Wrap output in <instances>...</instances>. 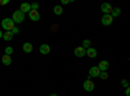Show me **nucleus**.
<instances>
[{
    "mask_svg": "<svg viewBox=\"0 0 130 96\" xmlns=\"http://www.w3.org/2000/svg\"><path fill=\"white\" fill-rule=\"evenodd\" d=\"M12 21L14 22V25L24 22V21H25V14L21 12V10H14L13 14H12Z\"/></svg>",
    "mask_w": 130,
    "mask_h": 96,
    "instance_id": "nucleus-1",
    "label": "nucleus"
},
{
    "mask_svg": "<svg viewBox=\"0 0 130 96\" xmlns=\"http://www.w3.org/2000/svg\"><path fill=\"white\" fill-rule=\"evenodd\" d=\"M14 22L12 21V18H4L2 21V27L5 30V31H12V29L14 27Z\"/></svg>",
    "mask_w": 130,
    "mask_h": 96,
    "instance_id": "nucleus-2",
    "label": "nucleus"
},
{
    "mask_svg": "<svg viewBox=\"0 0 130 96\" xmlns=\"http://www.w3.org/2000/svg\"><path fill=\"white\" fill-rule=\"evenodd\" d=\"M112 22H113V17L111 14H103V17H102V25L109 26V25H112Z\"/></svg>",
    "mask_w": 130,
    "mask_h": 96,
    "instance_id": "nucleus-3",
    "label": "nucleus"
},
{
    "mask_svg": "<svg viewBox=\"0 0 130 96\" xmlns=\"http://www.w3.org/2000/svg\"><path fill=\"white\" fill-rule=\"evenodd\" d=\"M83 88H85V91L91 92V91H94V88H95V84H94L92 81H87V79H86L85 83H83Z\"/></svg>",
    "mask_w": 130,
    "mask_h": 96,
    "instance_id": "nucleus-4",
    "label": "nucleus"
},
{
    "mask_svg": "<svg viewBox=\"0 0 130 96\" xmlns=\"http://www.w3.org/2000/svg\"><path fill=\"white\" fill-rule=\"evenodd\" d=\"M100 10L104 13V14H111L112 12V5L109 3H103L102 7H100Z\"/></svg>",
    "mask_w": 130,
    "mask_h": 96,
    "instance_id": "nucleus-5",
    "label": "nucleus"
},
{
    "mask_svg": "<svg viewBox=\"0 0 130 96\" xmlns=\"http://www.w3.org/2000/svg\"><path fill=\"white\" fill-rule=\"evenodd\" d=\"M29 18L31 21H39L40 20L39 10H30V12H29Z\"/></svg>",
    "mask_w": 130,
    "mask_h": 96,
    "instance_id": "nucleus-6",
    "label": "nucleus"
},
{
    "mask_svg": "<svg viewBox=\"0 0 130 96\" xmlns=\"http://www.w3.org/2000/svg\"><path fill=\"white\" fill-rule=\"evenodd\" d=\"M98 68H99L100 71H107L108 68H109V62H108L107 60H102L99 62V65H98Z\"/></svg>",
    "mask_w": 130,
    "mask_h": 96,
    "instance_id": "nucleus-7",
    "label": "nucleus"
},
{
    "mask_svg": "<svg viewBox=\"0 0 130 96\" xmlns=\"http://www.w3.org/2000/svg\"><path fill=\"white\" fill-rule=\"evenodd\" d=\"M74 55L77 56V57H83V56H86V49L81 46V47H77L74 49Z\"/></svg>",
    "mask_w": 130,
    "mask_h": 96,
    "instance_id": "nucleus-8",
    "label": "nucleus"
},
{
    "mask_svg": "<svg viewBox=\"0 0 130 96\" xmlns=\"http://www.w3.org/2000/svg\"><path fill=\"white\" fill-rule=\"evenodd\" d=\"M86 56H89L90 59H95V57L98 56V51H96L95 48L90 47V48L86 49Z\"/></svg>",
    "mask_w": 130,
    "mask_h": 96,
    "instance_id": "nucleus-9",
    "label": "nucleus"
},
{
    "mask_svg": "<svg viewBox=\"0 0 130 96\" xmlns=\"http://www.w3.org/2000/svg\"><path fill=\"white\" fill-rule=\"evenodd\" d=\"M39 52L42 53V55H48V53L51 52V47H50V44H42L40 46V48H39Z\"/></svg>",
    "mask_w": 130,
    "mask_h": 96,
    "instance_id": "nucleus-10",
    "label": "nucleus"
},
{
    "mask_svg": "<svg viewBox=\"0 0 130 96\" xmlns=\"http://www.w3.org/2000/svg\"><path fill=\"white\" fill-rule=\"evenodd\" d=\"M99 74H100V70H99L98 66H91L90 68V71H89L90 77H99Z\"/></svg>",
    "mask_w": 130,
    "mask_h": 96,
    "instance_id": "nucleus-11",
    "label": "nucleus"
},
{
    "mask_svg": "<svg viewBox=\"0 0 130 96\" xmlns=\"http://www.w3.org/2000/svg\"><path fill=\"white\" fill-rule=\"evenodd\" d=\"M20 10L25 14V13H29L30 10H31V7H30L29 3H22V4H21V7H20Z\"/></svg>",
    "mask_w": 130,
    "mask_h": 96,
    "instance_id": "nucleus-12",
    "label": "nucleus"
},
{
    "mask_svg": "<svg viewBox=\"0 0 130 96\" xmlns=\"http://www.w3.org/2000/svg\"><path fill=\"white\" fill-rule=\"evenodd\" d=\"M22 49H24L25 53H31L32 52V44L29 43V42H26V43L22 44Z\"/></svg>",
    "mask_w": 130,
    "mask_h": 96,
    "instance_id": "nucleus-13",
    "label": "nucleus"
},
{
    "mask_svg": "<svg viewBox=\"0 0 130 96\" xmlns=\"http://www.w3.org/2000/svg\"><path fill=\"white\" fill-rule=\"evenodd\" d=\"M2 62H3V65L8 66V65H10V64H12V59H10V56H8V55H4V56L2 57Z\"/></svg>",
    "mask_w": 130,
    "mask_h": 96,
    "instance_id": "nucleus-14",
    "label": "nucleus"
},
{
    "mask_svg": "<svg viewBox=\"0 0 130 96\" xmlns=\"http://www.w3.org/2000/svg\"><path fill=\"white\" fill-rule=\"evenodd\" d=\"M13 38V34H12V31H5V33H3V39L5 42H9V40H12Z\"/></svg>",
    "mask_w": 130,
    "mask_h": 96,
    "instance_id": "nucleus-15",
    "label": "nucleus"
},
{
    "mask_svg": "<svg viewBox=\"0 0 130 96\" xmlns=\"http://www.w3.org/2000/svg\"><path fill=\"white\" fill-rule=\"evenodd\" d=\"M121 14V9L120 8H112V12H111V16L115 18V17H118Z\"/></svg>",
    "mask_w": 130,
    "mask_h": 96,
    "instance_id": "nucleus-16",
    "label": "nucleus"
},
{
    "mask_svg": "<svg viewBox=\"0 0 130 96\" xmlns=\"http://www.w3.org/2000/svg\"><path fill=\"white\" fill-rule=\"evenodd\" d=\"M91 44H92V42H91L90 39H85V40L82 42V47H83L85 49L90 48V47H91Z\"/></svg>",
    "mask_w": 130,
    "mask_h": 96,
    "instance_id": "nucleus-17",
    "label": "nucleus"
},
{
    "mask_svg": "<svg viewBox=\"0 0 130 96\" xmlns=\"http://www.w3.org/2000/svg\"><path fill=\"white\" fill-rule=\"evenodd\" d=\"M53 13H55L56 16H60V14L62 13V8H61V5H55V7H53Z\"/></svg>",
    "mask_w": 130,
    "mask_h": 96,
    "instance_id": "nucleus-18",
    "label": "nucleus"
},
{
    "mask_svg": "<svg viewBox=\"0 0 130 96\" xmlns=\"http://www.w3.org/2000/svg\"><path fill=\"white\" fill-rule=\"evenodd\" d=\"M99 78H100V79H108V73H107V71H100Z\"/></svg>",
    "mask_w": 130,
    "mask_h": 96,
    "instance_id": "nucleus-19",
    "label": "nucleus"
},
{
    "mask_svg": "<svg viewBox=\"0 0 130 96\" xmlns=\"http://www.w3.org/2000/svg\"><path fill=\"white\" fill-rule=\"evenodd\" d=\"M13 53V48L10 47V46H8L7 48H5V55H8V56H10Z\"/></svg>",
    "mask_w": 130,
    "mask_h": 96,
    "instance_id": "nucleus-20",
    "label": "nucleus"
},
{
    "mask_svg": "<svg viewBox=\"0 0 130 96\" xmlns=\"http://www.w3.org/2000/svg\"><path fill=\"white\" fill-rule=\"evenodd\" d=\"M30 7H31V10H38L39 9V4L38 3H32V4H30Z\"/></svg>",
    "mask_w": 130,
    "mask_h": 96,
    "instance_id": "nucleus-21",
    "label": "nucleus"
},
{
    "mask_svg": "<svg viewBox=\"0 0 130 96\" xmlns=\"http://www.w3.org/2000/svg\"><path fill=\"white\" fill-rule=\"evenodd\" d=\"M18 33H20V29H18L17 26H14V27L12 29V34L14 35V34H18Z\"/></svg>",
    "mask_w": 130,
    "mask_h": 96,
    "instance_id": "nucleus-22",
    "label": "nucleus"
},
{
    "mask_svg": "<svg viewBox=\"0 0 130 96\" xmlns=\"http://www.w3.org/2000/svg\"><path fill=\"white\" fill-rule=\"evenodd\" d=\"M121 84H122L124 87H129V82H127L126 79H122V81H121Z\"/></svg>",
    "mask_w": 130,
    "mask_h": 96,
    "instance_id": "nucleus-23",
    "label": "nucleus"
},
{
    "mask_svg": "<svg viewBox=\"0 0 130 96\" xmlns=\"http://www.w3.org/2000/svg\"><path fill=\"white\" fill-rule=\"evenodd\" d=\"M9 3V0H0V5H5Z\"/></svg>",
    "mask_w": 130,
    "mask_h": 96,
    "instance_id": "nucleus-24",
    "label": "nucleus"
},
{
    "mask_svg": "<svg viewBox=\"0 0 130 96\" xmlns=\"http://www.w3.org/2000/svg\"><path fill=\"white\" fill-rule=\"evenodd\" d=\"M125 95H126V96H130V88H129V87H126V91H125Z\"/></svg>",
    "mask_w": 130,
    "mask_h": 96,
    "instance_id": "nucleus-25",
    "label": "nucleus"
},
{
    "mask_svg": "<svg viewBox=\"0 0 130 96\" xmlns=\"http://www.w3.org/2000/svg\"><path fill=\"white\" fill-rule=\"evenodd\" d=\"M68 3H69V0H61V4H62V5L68 4Z\"/></svg>",
    "mask_w": 130,
    "mask_h": 96,
    "instance_id": "nucleus-26",
    "label": "nucleus"
},
{
    "mask_svg": "<svg viewBox=\"0 0 130 96\" xmlns=\"http://www.w3.org/2000/svg\"><path fill=\"white\" fill-rule=\"evenodd\" d=\"M3 38V31H0V39Z\"/></svg>",
    "mask_w": 130,
    "mask_h": 96,
    "instance_id": "nucleus-27",
    "label": "nucleus"
},
{
    "mask_svg": "<svg viewBox=\"0 0 130 96\" xmlns=\"http://www.w3.org/2000/svg\"><path fill=\"white\" fill-rule=\"evenodd\" d=\"M50 96H57V95H56V93H51Z\"/></svg>",
    "mask_w": 130,
    "mask_h": 96,
    "instance_id": "nucleus-28",
    "label": "nucleus"
}]
</instances>
